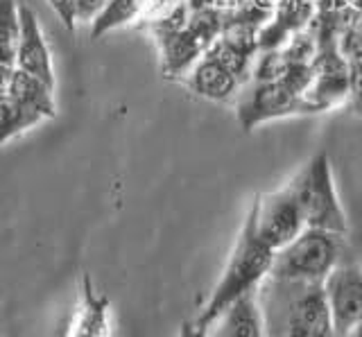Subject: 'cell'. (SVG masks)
<instances>
[{
    "mask_svg": "<svg viewBox=\"0 0 362 337\" xmlns=\"http://www.w3.org/2000/svg\"><path fill=\"white\" fill-rule=\"evenodd\" d=\"M267 337H339L324 283L267 276L258 288Z\"/></svg>",
    "mask_w": 362,
    "mask_h": 337,
    "instance_id": "1",
    "label": "cell"
},
{
    "mask_svg": "<svg viewBox=\"0 0 362 337\" xmlns=\"http://www.w3.org/2000/svg\"><path fill=\"white\" fill-rule=\"evenodd\" d=\"M274 254L276 252L269 249L265 242H260L254 235V231L249 229V224L245 222L240 233H238V240L233 244L229 261L224 265V272L218 283H215L206 306L197 314L195 324L202 326V329H206V326L218 317L226 306H231L235 299L258 292V288L263 285V280L269 276L272 263H274Z\"/></svg>",
    "mask_w": 362,
    "mask_h": 337,
    "instance_id": "2",
    "label": "cell"
},
{
    "mask_svg": "<svg viewBox=\"0 0 362 337\" xmlns=\"http://www.w3.org/2000/svg\"><path fill=\"white\" fill-rule=\"evenodd\" d=\"M344 235L322 229H303L297 238L274 254L269 276L286 280L324 283L342 265Z\"/></svg>",
    "mask_w": 362,
    "mask_h": 337,
    "instance_id": "3",
    "label": "cell"
},
{
    "mask_svg": "<svg viewBox=\"0 0 362 337\" xmlns=\"http://www.w3.org/2000/svg\"><path fill=\"white\" fill-rule=\"evenodd\" d=\"M288 186L299 201L305 227L346 235V215L339 204L331 159L326 152L315 154Z\"/></svg>",
    "mask_w": 362,
    "mask_h": 337,
    "instance_id": "4",
    "label": "cell"
},
{
    "mask_svg": "<svg viewBox=\"0 0 362 337\" xmlns=\"http://www.w3.org/2000/svg\"><path fill=\"white\" fill-rule=\"evenodd\" d=\"M245 222L254 231L256 238L274 252L283 249L303 229H308L305 227L301 206L290 186L258 195L252 208H249Z\"/></svg>",
    "mask_w": 362,
    "mask_h": 337,
    "instance_id": "5",
    "label": "cell"
},
{
    "mask_svg": "<svg viewBox=\"0 0 362 337\" xmlns=\"http://www.w3.org/2000/svg\"><path fill=\"white\" fill-rule=\"evenodd\" d=\"M320 114L308 97L292 93L283 82H254L249 80L235 97V116L245 129H254L260 122Z\"/></svg>",
    "mask_w": 362,
    "mask_h": 337,
    "instance_id": "6",
    "label": "cell"
},
{
    "mask_svg": "<svg viewBox=\"0 0 362 337\" xmlns=\"http://www.w3.org/2000/svg\"><path fill=\"white\" fill-rule=\"evenodd\" d=\"M324 290L335 333L346 337V333L362 321V269L356 265H337L324 280Z\"/></svg>",
    "mask_w": 362,
    "mask_h": 337,
    "instance_id": "7",
    "label": "cell"
},
{
    "mask_svg": "<svg viewBox=\"0 0 362 337\" xmlns=\"http://www.w3.org/2000/svg\"><path fill=\"white\" fill-rule=\"evenodd\" d=\"M16 69L54 86V66L48 43H45L37 14L28 3H21V39L16 50Z\"/></svg>",
    "mask_w": 362,
    "mask_h": 337,
    "instance_id": "8",
    "label": "cell"
},
{
    "mask_svg": "<svg viewBox=\"0 0 362 337\" xmlns=\"http://www.w3.org/2000/svg\"><path fill=\"white\" fill-rule=\"evenodd\" d=\"M154 35L161 48V69L168 77L184 80L188 71L195 66L202 54L209 50L197 35H192L188 28H158L154 25Z\"/></svg>",
    "mask_w": 362,
    "mask_h": 337,
    "instance_id": "9",
    "label": "cell"
},
{
    "mask_svg": "<svg viewBox=\"0 0 362 337\" xmlns=\"http://www.w3.org/2000/svg\"><path fill=\"white\" fill-rule=\"evenodd\" d=\"M181 82L195 95L211 100V102H235L243 88V82L209 52L202 54V59L192 66Z\"/></svg>",
    "mask_w": 362,
    "mask_h": 337,
    "instance_id": "10",
    "label": "cell"
},
{
    "mask_svg": "<svg viewBox=\"0 0 362 337\" xmlns=\"http://www.w3.org/2000/svg\"><path fill=\"white\" fill-rule=\"evenodd\" d=\"M204 331L209 337H267L258 292L235 299Z\"/></svg>",
    "mask_w": 362,
    "mask_h": 337,
    "instance_id": "11",
    "label": "cell"
},
{
    "mask_svg": "<svg viewBox=\"0 0 362 337\" xmlns=\"http://www.w3.org/2000/svg\"><path fill=\"white\" fill-rule=\"evenodd\" d=\"M71 337H111L109 299L98 295L90 278H82V299L71 326Z\"/></svg>",
    "mask_w": 362,
    "mask_h": 337,
    "instance_id": "12",
    "label": "cell"
},
{
    "mask_svg": "<svg viewBox=\"0 0 362 337\" xmlns=\"http://www.w3.org/2000/svg\"><path fill=\"white\" fill-rule=\"evenodd\" d=\"M0 91L3 95H9L16 102L25 105L41 116L52 118L54 116V86L39 80L25 71H14L7 80H0Z\"/></svg>",
    "mask_w": 362,
    "mask_h": 337,
    "instance_id": "13",
    "label": "cell"
},
{
    "mask_svg": "<svg viewBox=\"0 0 362 337\" xmlns=\"http://www.w3.org/2000/svg\"><path fill=\"white\" fill-rule=\"evenodd\" d=\"M145 14H147V0H109L105 12L90 23V37L100 39L109 35L111 30L129 25Z\"/></svg>",
    "mask_w": 362,
    "mask_h": 337,
    "instance_id": "14",
    "label": "cell"
},
{
    "mask_svg": "<svg viewBox=\"0 0 362 337\" xmlns=\"http://www.w3.org/2000/svg\"><path fill=\"white\" fill-rule=\"evenodd\" d=\"M0 118H3V136H0V143L7 145L11 138L21 136V134L30 131L32 127H37L39 122L48 120L45 116H41L39 111H34L25 105L16 102L9 95L0 97Z\"/></svg>",
    "mask_w": 362,
    "mask_h": 337,
    "instance_id": "15",
    "label": "cell"
},
{
    "mask_svg": "<svg viewBox=\"0 0 362 337\" xmlns=\"http://www.w3.org/2000/svg\"><path fill=\"white\" fill-rule=\"evenodd\" d=\"M21 39V3L5 0L3 5V80L16 71V50Z\"/></svg>",
    "mask_w": 362,
    "mask_h": 337,
    "instance_id": "16",
    "label": "cell"
},
{
    "mask_svg": "<svg viewBox=\"0 0 362 337\" xmlns=\"http://www.w3.org/2000/svg\"><path fill=\"white\" fill-rule=\"evenodd\" d=\"M109 0H75L77 23H93V20L105 12Z\"/></svg>",
    "mask_w": 362,
    "mask_h": 337,
    "instance_id": "17",
    "label": "cell"
},
{
    "mask_svg": "<svg viewBox=\"0 0 362 337\" xmlns=\"http://www.w3.org/2000/svg\"><path fill=\"white\" fill-rule=\"evenodd\" d=\"M48 5L57 12L59 20L66 25V30H75L77 25V12H75V0H48Z\"/></svg>",
    "mask_w": 362,
    "mask_h": 337,
    "instance_id": "18",
    "label": "cell"
},
{
    "mask_svg": "<svg viewBox=\"0 0 362 337\" xmlns=\"http://www.w3.org/2000/svg\"><path fill=\"white\" fill-rule=\"evenodd\" d=\"M351 105L362 118V61L351 64Z\"/></svg>",
    "mask_w": 362,
    "mask_h": 337,
    "instance_id": "19",
    "label": "cell"
},
{
    "mask_svg": "<svg viewBox=\"0 0 362 337\" xmlns=\"http://www.w3.org/2000/svg\"><path fill=\"white\" fill-rule=\"evenodd\" d=\"M179 337H209L206 331L197 326L195 321H184L181 324V331H179Z\"/></svg>",
    "mask_w": 362,
    "mask_h": 337,
    "instance_id": "20",
    "label": "cell"
},
{
    "mask_svg": "<svg viewBox=\"0 0 362 337\" xmlns=\"http://www.w3.org/2000/svg\"><path fill=\"white\" fill-rule=\"evenodd\" d=\"M346 337H362V321H358L354 329L346 333Z\"/></svg>",
    "mask_w": 362,
    "mask_h": 337,
    "instance_id": "21",
    "label": "cell"
},
{
    "mask_svg": "<svg viewBox=\"0 0 362 337\" xmlns=\"http://www.w3.org/2000/svg\"><path fill=\"white\" fill-rule=\"evenodd\" d=\"M351 7H354L356 12H360V14H362V0H351Z\"/></svg>",
    "mask_w": 362,
    "mask_h": 337,
    "instance_id": "22",
    "label": "cell"
}]
</instances>
